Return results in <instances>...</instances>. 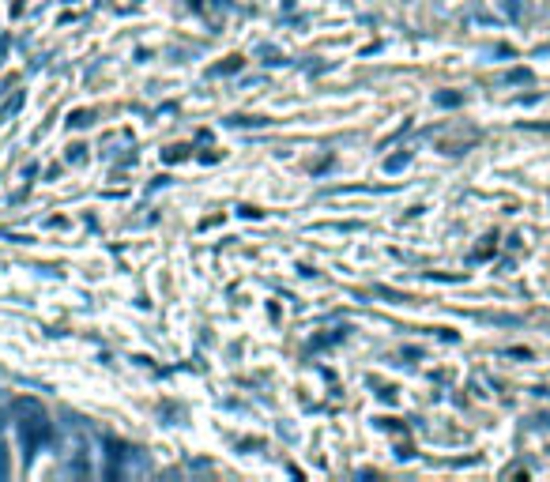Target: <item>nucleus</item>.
Returning a JSON list of instances; mask_svg holds the SVG:
<instances>
[{"mask_svg": "<svg viewBox=\"0 0 550 482\" xmlns=\"http://www.w3.org/2000/svg\"><path fill=\"white\" fill-rule=\"evenodd\" d=\"M19 411H23V422H19V437H23V449H27V460H31L34 452L46 445L49 437H53V430H49L46 415H42V407L34 400L19 403Z\"/></svg>", "mask_w": 550, "mask_h": 482, "instance_id": "obj_1", "label": "nucleus"}, {"mask_svg": "<svg viewBox=\"0 0 550 482\" xmlns=\"http://www.w3.org/2000/svg\"><path fill=\"white\" fill-rule=\"evenodd\" d=\"M0 479H8V449L0 445Z\"/></svg>", "mask_w": 550, "mask_h": 482, "instance_id": "obj_2", "label": "nucleus"}]
</instances>
